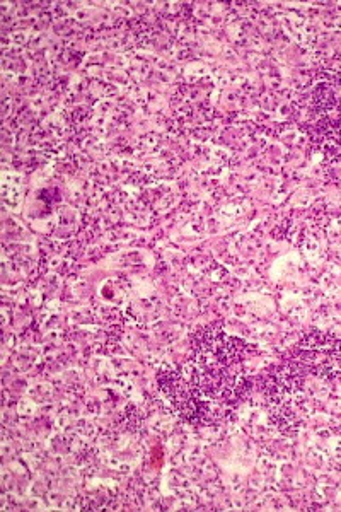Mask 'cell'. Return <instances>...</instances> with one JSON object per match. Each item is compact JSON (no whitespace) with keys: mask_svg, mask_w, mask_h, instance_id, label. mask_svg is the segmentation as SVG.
<instances>
[{"mask_svg":"<svg viewBox=\"0 0 341 512\" xmlns=\"http://www.w3.org/2000/svg\"><path fill=\"white\" fill-rule=\"evenodd\" d=\"M239 355L234 349L231 338L215 332H203L198 342L197 350L190 364L191 376L188 379L190 386L195 388L193 400H215L226 402L236 390L239 379Z\"/></svg>","mask_w":341,"mask_h":512,"instance_id":"1","label":"cell"}]
</instances>
